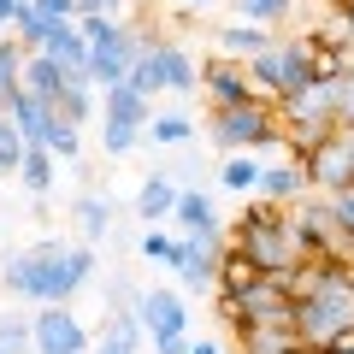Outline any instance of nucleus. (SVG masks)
Masks as SVG:
<instances>
[{
    "mask_svg": "<svg viewBox=\"0 0 354 354\" xmlns=\"http://www.w3.org/2000/svg\"><path fill=\"white\" fill-rule=\"evenodd\" d=\"M248 77H254V95H266V101L307 95V88L319 83V71H313V48H307L301 36H278L272 48L260 53V59H248Z\"/></svg>",
    "mask_w": 354,
    "mask_h": 354,
    "instance_id": "7ed1b4c3",
    "label": "nucleus"
},
{
    "mask_svg": "<svg viewBox=\"0 0 354 354\" xmlns=\"http://www.w3.org/2000/svg\"><path fill=\"white\" fill-rule=\"evenodd\" d=\"M24 148H30V142L18 136V124H12V113H6V106H0V171H6V177H12L18 165H24Z\"/></svg>",
    "mask_w": 354,
    "mask_h": 354,
    "instance_id": "473e14b6",
    "label": "nucleus"
},
{
    "mask_svg": "<svg viewBox=\"0 0 354 354\" xmlns=\"http://www.w3.org/2000/svg\"><path fill=\"white\" fill-rule=\"evenodd\" d=\"M195 337H153V354H189Z\"/></svg>",
    "mask_w": 354,
    "mask_h": 354,
    "instance_id": "ea45409f",
    "label": "nucleus"
},
{
    "mask_svg": "<svg viewBox=\"0 0 354 354\" xmlns=\"http://www.w3.org/2000/svg\"><path fill=\"white\" fill-rule=\"evenodd\" d=\"M330 213H337V230L354 242V189L348 195H330Z\"/></svg>",
    "mask_w": 354,
    "mask_h": 354,
    "instance_id": "4c0bfd02",
    "label": "nucleus"
},
{
    "mask_svg": "<svg viewBox=\"0 0 354 354\" xmlns=\"http://www.w3.org/2000/svg\"><path fill=\"white\" fill-rule=\"evenodd\" d=\"M77 24H83V36H88V77H95V88L130 83V65H136V53L148 48L142 30H124L106 12H88V18H77Z\"/></svg>",
    "mask_w": 354,
    "mask_h": 354,
    "instance_id": "20e7f679",
    "label": "nucleus"
},
{
    "mask_svg": "<svg viewBox=\"0 0 354 354\" xmlns=\"http://www.w3.org/2000/svg\"><path fill=\"white\" fill-rule=\"evenodd\" d=\"M325 6H342V0H325Z\"/></svg>",
    "mask_w": 354,
    "mask_h": 354,
    "instance_id": "de8ad7c7",
    "label": "nucleus"
},
{
    "mask_svg": "<svg viewBox=\"0 0 354 354\" xmlns=\"http://www.w3.org/2000/svg\"><path fill=\"white\" fill-rule=\"evenodd\" d=\"M230 242H236V248L260 266L266 278H283V283L295 290V272H301L307 254H301V242H295L290 213H283V207H272V201H260V195H254V201L242 207V218L230 225Z\"/></svg>",
    "mask_w": 354,
    "mask_h": 354,
    "instance_id": "f03ea898",
    "label": "nucleus"
},
{
    "mask_svg": "<svg viewBox=\"0 0 354 354\" xmlns=\"http://www.w3.org/2000/svg\"><path fill=\"white\" fill-rule=\"evenodd\" d=\"M213 142L225 153H266L283 142V113L278 101H266V95H254V101L242 106H225V113H213Z\"/></svg>",
    "mask_w": 354,
    "mask_h": 354,
    "instance_id": "39448f33",
    "label": "nucleus"
},
{
    "mask_svg": "<svg viewBox=\"0 0 354 354\" xmlns=\"http://www.w3.org/2000/svg\"><path fill=\"white\" fill-rule=\"evenodd\" d=\"M24 59H30V53L18 48L12 36H0V106H6L18 88H24Z\"/></svg>",
    "mask_w": 354,
    "mask_h": 354,
    "instance_id": "bb28decb",
    "label": "nucleus"
},
{
    "mask_svg": "<svg viewBox=\"0 0 354 354\" xmlns=\"http://www.w3.org/2000/svg\"><path fill=\"white\" fill-rule=\"evenodd\" d=\"M148 136L142 124H124V118H101V148H106V160H124L136 142Z\"/></svg>",
    "mask_w": 354,
    "mask_h": 354,
    "instance_id": "2f4dec72",
    "label": "nucleus"
},
{
    "mask_svg": "<svg viewBox=\"0 0 354 354\" xmlns=\"http://www.w3.org/2000/svg\"><path fill=\"white\" fill-rule=\"evenodd\" d=\"M71 218H77V230H83V242H101L106 230H113V195L83 189V195L71 201Z\"/></svg>",
    "mask_w": 354,
    "mask_h": 354,
    "instance_id": "aec40b11",
    "label": "nucleus"
},
{
    "mask_svg": "<svg viewBox=\"0 0 354 354\" xmlns=\"http://www.w3.org/2000/svg\"><path fill=\"white\" fill-rule=\"evenodd\" d=\"M272 41H278V36H272L266 24H248V18H236V24L213 30V53H225V59H242V65H248V59H260V53L272 48Z\"/></svg>",
    "mask_w": 354,
    "mask_h": 354,
    "instance_id": "2eb2a0df",
    "label": "nucleus"
},
{
    "mask_svg": "<svg viewBox=\"0 0 354 354\" xmlns=\"http://www.w3.org/2000/svg\"><path fill=\"white\" fill-rule=\"evenodd\" d=\"M230 301H236V325L230 330H242V325H295V290L283 278H260L242 295H230Z\"/></svg>",
    "mask_w": 354,
    "mask_h": 354,
    "instance_id": "0eeeda50",
    "label": "nucleus"
},
{
    "mask_svg": "<svg viewBox=\"0 0 354 354\" xmlns=\"http://www.w3.org/2000/svg\"><path fill=\"white\" fill-rule=\"evenodd\" d=\"M65 88H71V71H65L59 59H48V53H30V59H24V95H36V101L59 106Z\"/></svg>",
    "mask_w": 354,
    "mask_h": 354,
    "instance_id": "dca6fc26",
    "label": "nucleus"
},
{
    "mask_svg": "<svg viewBox=\"0 0 354 354\" xmlns=\"http://www.w3.org/2000/svg\"><path fill=\"white\" fill-rule=\"evenodd\" d=\"M177 177L171 171H153V177H142V189H136V218L142 225H165V218L177 213Z\"/></svg>",
    "mask_w": 354,
    "mask_h": 354,
    "instance_id": "f3484780",
    "label": "nucleus"
},
{
    "mask_svg": "<svg viewBox=\"0 0 354 354\" xmlns=\"http://www.w3.org/2000/svg\"><path fill=\"white\" fill-rule=\"evenodd\" d=\"M301 165H307V177H313L319 195H348L354 189V124H337Z\"/></svg>",
    "mask_w": 354,
    "mask_h": 354,
    "instance_id": "423d86ee",
    "label": "nucleus"
},
{
    "mask_svg": "<svg viewBox=\"0 0 354 354\" xmlns=\"http://www.w3.org/2000/svg\"><path fill=\"white\" fill-rule=\"evenodd\" d=\"M101 118H124V124H153V101L142 95V88L118 83V88H101Z\"/></svg>",
    "mask_w": 354,
    "mask_h": 354,
    "instance_id": "6ab92c4d",
    "label": "nucleus"
},
{
    "mask_svg": "<svg viewBox=\"0 0 354 354\" xmlns=\"http://www.w3.org/2000/svg\"><path fill=\"white\" fill-rule=\"evenodd\" d=\"M260 278H266V272L236 248V242H225V248H218V295H242L248 283H260Z\"/></svg>",
    "mask_w": 354,
    "mask_h": 354,
    "instance_id": "5701e85b",
    "label": "nucleus"
},
{
    "mask_svg": "<svg viewBox=\"0 0 354 354\" xmlns=\"http://www.w3.org/2000/svg\"><path fill=\"white\" fill-rule=\"evenodd\" d=\"M48 59H59L65 71H88V36H83V24H53V36H48Z\"/></svg>",
    "mask_w": 354,
    "mask_h": 354,
    "instance_id": "b1692460",
    "label": "nucleus"
},
{
    "mask_svg": "<svg viewBox=\"0 0 354 354\" xmlns=\"http://www.w3.org/2000/svg\"><path fill=\"white\" fill-rule=\"evenodd\" d=\"M295 325H242L236 330V354H290L295 348Z\"/></svg>",
    "mask_w": 354,
    "mask_h": 354,
    "instance_id": "4be33fe9",
    "label": "nucleus"
},
{
    "mask_svg": "<svg viewBox=\"0 0 354 354\" xmlns=\"http://www.w3.org/2000/svg\"><path fill=\"white\" fill-rule=\"evenodd\" d=\"M218 248H225V242L177 236V254H171L177 283H183V290H201V295H218Z\"/></svg>",
    "mask_w": 354,
    "mask_h": 354,
    "instance_id": "9d476101",
    "label": "nucleus"
},
{
    "mask_svg": "<svg viewBox=\"0 0 354 354\" xmlns=\"http://www.w3.org/2000/svg\"><path fill=\"white\" fill-rule=\"evenodd\" d=\"M6 113H12V124H18V136H24L30 148H48V136H53V124H59V106H48V101H36V95H24V88H18L12 101H6Z\"/></svg>",
    "mask_w": 354,
    "mask_h": 354,
    "instance_id": "4468645a",
    "label": "nucleus"
},
{
    "mask_svg": "<svg viewBox=\"0 0 354 354\" xmlns=\"http://www.w3.org/2000/svg\"><path fill=\"white\" fill-rule=\"evenodd\" d=\"M130 88H142L148 101L165 88V71H160V41H148V48L136 53V65H130Z\"/></svg>",
    "mask_w": 354,
    "mask_h": 354,
    "instance_id": "c85d7f7f",
    "label": "nucleus"
},
{
    "mask_svg": "<svg viewBox=\"0 0 354 354\" xmlns=\"http://www.w3.org/2000/svg\"><path fill=\"white\" fill-rule=\"evenodd\" d=\"M48 36H53V18H41L36 6L24 0V12H18V24H12V41L24 53H41V48H48Z\"/></svg>",
    "mask_w": 354,
    "mask_h": 354,
    "instance_id": "cd10ccee",
    "label": "nucleus"
},
{
    "mask_svg": "<svg viewBox=\"0 0 354 354\" xmlns=\"http://www.w3.org/2000/svg\"><path fill=\"white\" fill-rule=\"evenodd\" d=\"M348 278H354V260H348Z\"/></svg>",
    "mask_w": 354,
    "mask_h": 354,
    "instance_id": "09e8293b",
    "label": "nucleus"
},
{
    "mask_svg": "<svg viewBox=\"0 0 354 354\" xmlns=\"http://www.w3.org/2000/svg\"><path fill=\"white\" fill-rule=\"evenodd\" d=\"M95 278V242H36L6 260V290L36 307H65Z\"/></svg>",
    "mask_w": 354,
    "mask_h": 354,
    "instance_id": "f257e3e1",
    "label": "nucleus"
},
{
    "mask_svg": "<svg viewBox=\"0 0 354 354\" xmlns=\"http://www.w3.org/2000/svg\"><path fill=\"white\" fill-rule=\"evenodd\" d=\"M30 330H36V354H88L95 348V342H88V325L71 307H41V313L30 319Z\"/></svg>",
    "mask_w": 354,
    "mask_h": 354,
    "instance_id": "6e6552de",
    "label": "nucleus"
},
{
    "mask_svg": "<svg viewBox=\"0 0 354 354\" xmlns=\"http://www.w3.org/2000/svg\"><path fill=\"white\" fill-rule=\"evenodd\" d=\"M160 71H165V95H195L201 88V59L183 41H160Z\"/></svg>",
    "mask_w": 354,
    "mask_h": 354,
    "instance_id": "a211bd4d",
    "label": "nucleus"
},
{
    "mask_svg": "<svg viewBox=\"0 0 354 354\" xmlns=\"http://www.w3.org/2000/svg\"><path fill=\"white\" fill-rule=\"evenodd\" d=\"M236 6V18H248V24H266V30H278L283 18L295 12V0H230Z\"/></svg>",
    "mask_w": 354,
    "mask_h": 354,
    "instance_id": "7c9ffc66",
    "label": "nucleus"
},
{
    "mask_svg": "<svg viewBox=\"0 0 354 354\" xmlns=\"http://www.w3.org/2000/svg\"><path fill=\"white\" fill-rule=\"evenodd\" d=\"M260 177H266L260 153H225V171H218V183H225L230 195H260Z\"/></svg>",
    "mask_w": 354,
    "mask_h": 354,
    "instance_id": "393cba45",
    "label": "nucleus"
},
{
    "mask_svg": "<svg viewBox=\"0 0 354 354\" xmlns=\"http://www.w3.org/2000/svg\"><path fill=\"white\" fill-rule=\"evenodd\" d=\"M0 348H6V354H30V348H36L30 319H0Z\"/></svg>",
    "mask_w": 354,
    "mask_h": 354,
    "instance_id": "c9c22d12",
    "label": "nucleus"
},
{
    "mask_svg": "<svg viewBox=\"0 0 354 354\" xmlns=\"http://www.w3.org/2000/svg\"><path fill=\"white\" fill-rule=\"evenodd\" d=\"M325 354H354V337H348V342H337V348H325Z\"/></svg>",
    "mask_w": 354,
    "mask_h": 354,
    "instance_id": "a18cd8bd",
    "label": "nucleus"
},
{
    "mask_svg": "<svg viewBox=\"0 0 354 354\" xmlns=\"http://www.w3.org/2000/svg\"><path fill=\"white\" fill-rule=\"evenodd\" d=\"M148 136L160 142V148H183V142L195 136V118H189V113H153Z\"/></svg>",
    "mask_w": 354,
    "mask_h": 354,
    "instance_id": "c756f323",
    "label": "nucleus"
},
{
    "mask_svg": "<svg viewBox=\"0 0 354 354\" xmlns=\"http://www.w3.org/2000/svg\"><path fill=\"white\" fill-rule=\"evenodd\" d=\"M337 124H354V71L337 77Z\"/></svg>",
    "mask_w": 354,
    "mask_h": 354,
    "instance_id": "58836bf2",
    "label": "nucleus"
},
{
    "mask_svg": "<svg viewBox=\"0 0 354 354\" xmlns=\"http://www.w3.org/2000/svg\"><path fill=\"white\" fill-rule=\"evenodd\" d=\"M307 195H313V177H307L301 160L266 165V177H260V201H272V207H295V201H307Z\"/></svg>",
    "mask_w": 354,
    "mask_h": 354,
    "instance_id": "ddd939ff",
    "label": "nucleus"
},
{
    "mask_svg": "<svg viewBox=\"0 0 354 354\" xmlns=\"http://www.w3.org/2000/svg\"><path fill=\"white\" fill-rule=\"evenodd\" d=\"M136 313H142V325H148V337H189V307H183L177 290H160V283L142 290Z\"/></svg>",
    "mask_w": 354,
    "mask_h": 354,
    "instance_id": "9b49d317",
    "label": "nucleus"
},
{
    "mask_svg": "<svg viewBox=\"0 0 354 354\" xmlns=\"http://www.w3.org/2000/svg\"><path fill=\"white\" fill-rule=\"evenodd\" d=\"M136 254H142V260H160V266H171L177 236H171V230H160V225H148V230H142V242H136Z\"/></svg>",
    "mask_w": 354,
    "mask_h": 354,
    "instance_id": "72a5a7b5",
    "label": "nucleus"
},
{
    "mask_svg": "<svg viewBox=\"0 0 354 354\" xmlns=\"http://www.w3.org/2000/svg\"><path fill=\"white\" fill-rule=\"evenodd\" d=\"M77 6H83V18H88V12H106V18H118V6H124V0H77Z\"/></svg>",
    "mask_w": 354,
    "mask_h": 354,
    "instance_id": "a19ab883",
    "label": "nucleus"
},
{
    "mask_svg": "<svg viewBox=\"0 0 354 354\" xmlns=\"http://www.w3.org/2000/svg\"><path fill=\"white\" fill-rule=\"evenodd\" d=\"M30 6H36L41 18H53V24H77V18H83L77 0H30Z\"/></svg>",
    "mask_w": 354,
    "mask_h": 354,
    "instance_id": "e433bc0d",
    "label": "nucleus"
},
{
    "mask_svg": "<svg viewBox=\"0 0 354 354\" xmlns=\"http://www.w3.org/2000/svg\"><path fill=\"white\" fill-rule=\"evenodd\" d=\"M189 354H225V348H218V342H201V337H195V342H189Z\"/></svg>",
    "mask_w": 354,
    "mask_h": 354,
    "instance_id": "c03bdc74",
    "label": "nucleus"
},
{
    "mask_svg": "<svg viewBox=\"0 0 354 354\" xmlns=\"http://www.w3.org/2000/svg\"><path fill=\"white\" fill-rule=\"evenodd\" d=\"M18 12H24V0H0V30H12Z\"/></svg>",
    "mask_w": 354,
    "mask_h": 354,
    "instance_id": "79ce46f5",
    "label": "nucleus"
},
{
    "mask_svg": "<svg viewBox=\"0 0 354 354\" xmlns=\"http://www.w3.org/2000/svg\"><path fill=\"white\" fill-rule=\"evenodd\" d=\"M337 12H342V30H348V41H354V0H342Z\"/></svg>",
    "mask_w": 354,
    "mask_h": 354,
    "instance_id": "37998d69",
    "label": "nucleus"
},
{
    "mask_svg": "<svg viewBox=\"0 0 354 354\" xmlns=\"http://www.w3.org/2000/svg\"><path fill=\"white\" fill-rule=\"evenodd\" d=\"M95 113H101V88H95V77H88V71H71V88H65V101H59V118L83 130Z\"/></svg>",
    "mask_w": 354,
    "mask_h": 354,
    "instance_id": "412c9836",
    "label": "nucleus"
},
{
    "mask_svg": "<svg viewBox=\"0 0 354 354\" xmlns=\"http://www.w3.org/2000/svg\"><path fill=\"white\" fill-rule=\"evenodd\" d=\"M201 95L213 101V113L254 101V77H248V65H242V59H225V53L201 59Z\"/></svg>",
    "mask_w": 354,
    "mask_h": 354,
    "instance_id": "1a4fd4ad",
    "label": "nucleus"
},
{
    "mask_svg": "<svg viewBox=\"0 0 354 354\" xmlns=\"http://www.w3.org/2000/svg\"><path fill=\"white\" fill-rule=\"evenodd\" d=\"M0 354H6V348H0Z\"/></svg>",
    "mask_w": 354,
    "mask_h": 354,
    "instance_id": "8fccbe9b",
    "label": "nucleus"
},
{
    "mask_svg": "<svg viewBox=\"0 0 354 354\" xmlns=\"http://www.w3.org/2000/svg\"><path fill=\"white\" fill-rule=\"evenodd\" d=\"M171 225L183 230V236H201V242H230V230H225V218H218L213 195H201V189H183V195H177Z\"/></svg>",
    "mask_w": 354,
    "mask_h": 354,
    "instance_id": "f8f14e48",
    "label": "nucleus"
},
{
    "mask_svg": "<svg viewBox=\"0 0 354 354\" xmlns=\"http://www.w3.org/2000/svg\"><path fill=\"white\" fill-rule=\"evenodd\" d=\"M48 153H53L59 165H77V153H83V136H77V124H65V118H59V124H53V136H48Z\"/></svg>",
    "mask_w": 354,
    "mask_h": 354,
    "instance_id": "f704fd0d",
    "label": "nucleus"
},
{
    "mask_svg": "<svg viewBox=\"0 0 354 354\" xmlns=\"http://www.w3.org/2000/svg\"><path fill=\"white\" fill-rule=\"evenodd\" d=\"M53 171H59V160H53L48 148H24V165H18V183H24L30 195H48V189H53Z\"/></svg>",
    "mask_w": 354,
    "mask_h": 354,
    "instance_id": "a878e982",
    "label": "nucleus"
},
{
    "mask_svg": "<svg viewBox=\"0 0 354 354\" xmlns=\"http://www.w3.org/2000/svg\"><path fill=\"white\" fill-rule=\"evenodd\" d=\"M183 6H195V12H201V6H218V0H183Z\"/></svg>",
    "mask_w": 354,
    "mask_h": 354,
    "instance_id": "49530a36",
    "label": "nucleus"
}]
</instances>
